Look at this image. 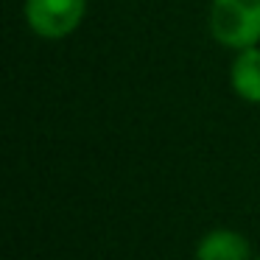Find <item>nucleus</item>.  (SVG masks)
Masks as SVG:
<instances>
[{
	"mask_svg": "<svg viewBox=\"0 0 260 260\" xmlns=\"http://www.w3.org/2000/svg\"><path fill=\"white\" fill-rule=\"evenodd\" d=\"M207 25L226 51L260 45V0H210Z\"/></svg>",
	"mask_w": 260,
	"mask_h": 260,
	"instance_id": "f257e3e1",
	"label": "nucleus"
},
{
	"mask_svg": "<svg viewBox=\"0 0 260 260\" xmlns=\"http://www.w3.org/2000/svg\"><path fill=\"white\" fill-rule=\"evenodd\" d=\"M25 23L31 34L48 42L68 40L87 17V0H25Z\"/></svg>",
	"mask_w": 260,
	"mask_h": 260,
	"instance_id": "f03ea898",
	"label": "nucleus"
},
{
	"mask_svg": "<svg viewBox=\"0 0 260 260\" xmlns=\"http://www.w3.org/2000/svg\"><path fill=\"white\" fill-rule=\"evenodd\" d=\"M196 260H252V243L243 232L238 230H210L207 235H202L193 249Z\"/></svg>",
	"mask_w": 260,
	"mask_h": 260,
	"instance_id": "7ed1b4c3",
	"label": "nucleus"
},
{
	"mask_svg": "<svg viewBox=\"0 0 260 260\" xmlns=\"http://www.w3.org/2000/svg\"><path fill=\"white\" fill-rule=\"evenodd\" d=\"M230 87L241 101L260 104V45L235 51L230 64Z\"/></svg>",
	"mask_w": 260,
	"mask_h": 260,
	"instance_id": "20e7f679",
	"label": "nucleus"
},
{
	"mask_svg": "<svg viewBox=\"0 0 260 260\" xmlns=\"http://www.w3.org/2000/svg\"><path fill=\"white\" fill-rule=\"evenodd\" d=\"M254 260H260V257H254Z\"/></svg>",
	"mask_w": 260,
	"mask_h": 260,
	"instance_id": "39448f33",
	"label": "nucleus"
}]
</instances>
